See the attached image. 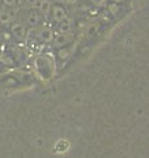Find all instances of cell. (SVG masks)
<instances>
[{
  "label": "cell",
  "mask_w": 149,
  "mask_h": 158,
  "mask_svg": "<svg viewBox=\"0 0 149 158\" xmlns=\"http://www.w3.org/2000/svg\"><path fill=\"white\" fill-rule=\"evenodd\" d=\"M2 3L5 8H15L17 5V0H2Z\"/></svg>",
  "instance_id": "cell-9"
},
{
  "label": "cell",
  "mask_w": 149,
  "mask_h": 158,
  "mask_svg": "<svg viewBox=\"0 0 149 158\" xmlns=\"http://www.w3.org/2000/svg\"><path fill=\"white\" fill-rule=\"evenodd\" d=\"M15 10L12 8H4L0 10V24L3 25H8L13 21L15 19Z\"/></svg>",
  "instance_id": "cell-6"
},
{
  "label": "cell",
  "mask_w": 149,
  "mask_h": 158,
  "mask_svg": "<svg viewBox=\"0 0 149 158\" xmlns=\"http://www.w3.org/2000/svg\"><path fill=\"white\" fill-rule=\"evenodd\" d=\"M11 34L17 39H25L26 38V27L21 22H13L11 26Z\"/></svg>",
  "instance_id": "cell-3"
},
{
  "label": "cell",
  "mask_w": 149,
  "mask_h": 158,
  "mask_svg": "<svg viewBox=\"0 0 149 158\" xmlns=\"http://www.w3.org/2000/svg\"><path fill=\"white\" fill-rule=\"evenodd\" d=\"M2 60H3V63H5L7 65H12L13 64V59L11 58L9 55H7V54H3L2 55Z\"/></svg>",
  "instance_id": "cell-12"
},
{
  "label": "cell",
  "mask_w": 149,
  "mask_h": 158,
  "mask_svg": "<svg viewBox=\"0 0 149 158\" xmlns=\"http://www.w3.org/2000/svg\"><path fill=\"white\" fill-rule=\"evenodd\" d=\"M109 0H90V3L94 5V7H98V8H102L105 7V5L107 4Z\"/></svg>",
  "instance_id": "cell-10"
},
{
  "label": "cell",
  "mask_w": 149,
  "mask_h": 158,
  "mask_svg": "<svg viewBox=\"0 0 149 158\" xmlns=\"http://www.w3.org/2000/svg\"><path fill=\"white\" fill-rule=\"evenodd\" d=\"M77 2H79V0H64V3L67 5H71V7H72V5H76Z\"/></svg>",
  "instance_id": "cell-14"
},
{
  "label": "cell",
  "mask_w": 149,
  "mask_h": 158,
  "mask_svg": "<svg viewBox=\"0 0 149 158\" xmlns=\"http://www.w3.org/2000/svg\"><path fill=\"white\" fill-rule=\"evenodd\" d=\"M25 3L29 5L30 8H36L38 5V3H39V0H25Z\"/></svg>",
  "instance_id": "cell-13"
},
{
  "label": "cell",
  "mask_w": 149,
  "mask_h": 158,
  "mask_svg": "<svg viewBox=\"0 0 149 158\" xmlns=\"http://www.w3.org/2000/svg\"><path fill=\"white\" fill-rule=\"evenodd\" d=\"M0 39H2V37H0Z\"/></svg>",
  "instance_id": "cell-18"
},
{
  "label": "cell",
  "mask_w": 149,
  "mask_h": 158,
  "mask_svg": "<svg viewBox=\"0 0 149 158\" xmlns=\"http://www.w3.org/2000/svg\"><path fill=\"white\" fill-rule=\"evenodd\" d=\"M37 38L43 43H50V42H53L54 33H53V30H51L50 27L43 26L37 31Z\"/></svg>",
  "instance_id": "cell-5"
},
{
  "label": "cell",
  "mask_w": 149,
  "mask_h": 158,
  "mask_svg": "<svg viewBox=\"0 0 149 158\" xmlns=\"http://www.w3.org/2000/svg\"><path fill=\"white\" fill-rule=\"evenodd\" d=\"M111 2H113V3H117V4H118V3H122L123 0H111Z\"/></svg>",
  "instance_id": "cell-16"
},
{
  "label": "cell",
  "mask_w": 149,
  "mask_h": 158,
  "mask_svg": "<svg viewBox=\"0 0 149 158\" xmlns=\"http://www.w3.org/2000/svg\"><path fill=\"white\" fill-rule=\"evenodd\" d=\"M3 35H4V39H7V41H8L9 38H11V34H9V33H4Z\"/></svg>",
  "instance_id": "cell-15"
},
{
  "label": "cell",
  "mask_w": 149,
  "mask_h": 158,
  "mask_svg": "<svg viewBox=\"0 0 149 158\" xmlns=\"http://www.w3.org/2000/svg\"><path fill=\"white\" fill-rule=\"evenodd\" d=\"M58 55H59V58H60V59H66V58H68V56H70V51H68L67 48L62 47V48H59Z\"/></svg>",
  "instance_id": "cell-11"
},
{
  "label": "cell",
  "mask_w": 149,
  "mask_h": 158,
  "mask_svg": "<svg viewBox=\"0 0 149 158\" xmlns=\"http://www.w3.org/2000/svg\"><path fill=\"white\" fill-rule=\"evenodd\" d=\"M72 21L70 19H66L63 20L62 22H59V26H58V33H71L72 31Z\"/></svg>",
  "instance_id": "cell-8"
},
{
  "label": "cell",
  "mask_w": 149,
  "mask_h": 158,
  "mask_svg": "<svg viewBox=\"0 0 149 158\" xmlns=\"http://www.w3.org/2000/svg\"><path fill=\"white\" fill-rule=\"evenodd\" d=\"M55 2H56V3H63L64 0H55Z\"/></svg>",
  "instance_id": "cell-17"
},
{
  "label": "cell",
  "mask_w": 149,
  "mask_h": 158,
  "mask_svg": "<svg viewBox=\"0 0 149 158\" xmlns=\"http://www.w3.org/2000/svg\"><path fill=\"white\" fill-rule=\"evenodd\" d=\"M37 8H38V12L41 13L43 17H47L51 12V8H53V2H51V0H39Z\"/></svg>",
  "instance_id": "cell-7"
},
{
  "label": "cell",
  "mask_w": 149,
  "mask_h": 158,
  "mask_svg": "<svg viewBox=\"0 0 149 158\" xmlns=\"http://www.w3.org/2000/svg\"><path fill=\"white\" fill-rule=\"evenodd\" d=\"M72 33H58L56 35H54V38H53V46L55 47V48H62V47H64V46H67L68 43H70L71 41H72Z\"/></svg>",
  "instance_id": "cell-1"
},
{
  "label": "cell",
  "mask_w": 149,
  "mask_h": 158,
  "mask_svg": "<svg viewBox=\"0 0 149 158\" xmlns=\"http://www.w3.org/2000/svg\"><path fill=\"white\" fill-rule=\"evenodd\" d=\"M42 19H43V16L39 13L38 10H30V12L28 13V17H26V24L30 27H37V26L41 25Z\"/></svg>",
  "instance_id": "cell-4"
},
{
  "label": "cell",
  "mask_w": 149,
  "mask_h": 158,
  "mask_svg": "<svg viewBox=\"0 0 149 158\" xmlns=\"http://www.w3.org/2000/svg\"><path fill=\"white\" fill-rule=\"evenodd\" d=\"M50 15H51V17H53V20H54L55 22H58V24H59V22H62L63 20H66V19L68 17L66 8L63 7V5H60V4L53 5V8H51V12H50Z\"/></svg>",
  "instance_id": "cell-2"
}]
</instances>
